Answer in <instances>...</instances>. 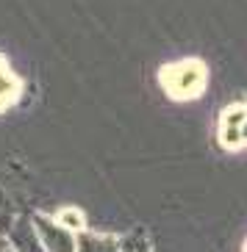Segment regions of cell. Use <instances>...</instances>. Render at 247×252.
<instances>
[{
  "instance_id": "1",
  "label": "cell",
  "mask_w": 247,
  "mask_h": 252,
  "mask_svg": "<svg viewBox=\"0 0 247 252\" xmlns=\"http://www.w3.org/2000/svg\"><path fill=\"white\" fill-rule=\"evenodd\" d=\"M158 83L173 100H197L209 86V67L197 59H180L158 72Z\"/></svg>"
},
{
  "instance_id": "2",
  "label": "cell",
  "mask_w": 247,
  "mask_h": 252,
  "mask_svg": "<svg viewBox=\"0 0 247 252\" xmlns=\"http://www.w3.org/2000/svg\"><path fill=\"white\" fill-rule=\"evenodd\" d=\"M31 219L36 224L39 238L47 247V252H78V233L64 227L56 216L50 219L47 214H36V216H31Z\"/></svg>"
},
{
  "instance_id": "3",
  "label": "cell",
  "mask_w": 247,
  "mask_h": 252,
  "mask_svg": "<svg viewBox=\"0 0 247 252\" xmlns=\"http://www.w3.org/2000/svg\"><path fill=\"white\" fill-rule=\"evenodd\" d=\"M8 236V244L14 252H47V247L42 244V238H39V230L34 224V219L28 216H20L14 219L11 230L6 233Z\"/></svg>"
},
{
  "instance_id": "4",
  "label": "cell",
  "mask_w": 247,
  "mask_h": 252,
  "mask_svg": "<svg viewBox=\"0 0 247 252\" xmlns=\"http://www.w3.org/2000/svg\"><path fill=\"white\" fill-rule=\"evenodd\" d=\"M20 92H23L20 78L14 75V69L8 67V61L0 56V114L8 111L20 100Z\"/></svg>"
},
{
  "instance_id": "5",
  "label": "cell",
  "mask_w": 247,
  "mask_h": 252,
  "mask_svg": "<svg viewBox=\"0 0 247 252\" xmlns=\"http://www.w3.org/2000/svg\"><path fill=\"white\" fill-rule=\"evenodd\" d=\"M78 252H122V250H120V238L81 230L78 233Z\"/></svg>"
},
{
  "instance_id": "6",
  "label": "cell",
  "mask_w": 247,
  "mask_h": 252,
  "mask_svg": "<svg viewBox=\"0 0 247 252\" xmlns=\"http://www.w3.org/2000/svg\"><path fill=\"white\" fill-rule=\"evenodd\" d=\"M120 250L122 252H153L144 230H131L125 236H120Z\"/></svg>"
},
{
  "instance_id": "7",
  "label": "cell",
  "mask_w": 247,
  "mask_h": 252,
  "mask_svg": "<svg viewBox=\"0 0 247 252\" xmlns=\"http://www.w3.org/2000/svg\"><path fill=\"white\" fill-rule=\"evenodd\" d=\"M56 219H59L64 227H70L72 233H81V230H86V219H83V214L78 211V208H61L59 214H56Z\"/></svg>"
},
{
  "instance_id": "8",
  "label": "cell",
  "mask_w": 247,
  "mask_h": 252,
  "mask_svg": "<svg viewBox=\"0 0 247 252\" xmlns=\"http://www.w3.org/2000/svg\"><path fill=\"white\" fill-rule=\"evenodd\" d=\"M14 211H11V200L6 197V191L0 189V233L6 236L8 230H11V224H14Z\"/></svg>"
},
{
  "instance_id": "9",
  "label": "cell",
  "mask_w": 247,
  "mask_h": 252,
  "mask_svg": "<svg viewBox=\"0 0 247 252\" xmlns=\"http://www.w3.org/2000/svg\"><path fill=\"white\" fill-rule=\"evenodd\" d=\"M11 250V244H8V236H3V233H0V252H8Z\"/></svg>"
},
{
  "instance_id": "10",
  "label": "cell",
  "mask_w": 247,
  "mask_h": 252,
  "mask_svg": "<svg viewBox=\"0 0 247 252\" xmlns=\"http://www.w3.org/2000/svg\"><path fill=\"white\" fill-rule=\"evenodd\" d=\"M242 144H245V147H247V122H245V125H242Z\"/></svg>"
},
{
  "instance_id": "11",
  "label": "cell",
  "mask_w": 247,
  "mask_h": 252,
  "mask_svg": "<svg viewBox=\"0 0 247 252\" xmlns=\"http://www.w3.org/2000/svg\"><path fill=\"white\" fill-rule=\"evenodd\" d=\"M245 252H247V244H245Z\"/></svg>"
},
{
  "instance_id": "12",
  "label": "cell",
  "mask_w": 247,
  "mask_h": 252,
  "mask_svg": "<svg viewBox=\"0 0 247 252\" xmlns=\"http://www.w3.org/2000/svg\"><path fill=\"white\" fill-rule=\"evenodd\" d=\"M8 252H14V250H8Z\"/></svg>"
}]
</instances>
